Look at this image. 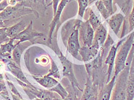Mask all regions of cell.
Masks as SVG:
<instances>
[{"instance_id": "cell-6", "label": "cell", "mask_w": 134, "mask_h": 100, "mask_svg": "<svg viewBox=\"0 0 134 100\" xmlns=\"http://www.w3.org/2000/svg\"><path fill=\"white\" fill-rule=\"evenodd\" d=\"M102 87L93 82L91 77L87 76L85 88L83 91L81 100H97Z\"/></svg>"}, {"instance_id": "cell-13", "label": "cell", "mask_w": 134, "mask_h": 100, "mask_svg": "<svg viewBox=\"0 0 134 100\" xmlns=\"http://www.w3.org/2000/svg\"><path fill=\"white\" fill-rule=\"evenodd\" d=\"M116 77L114 75L111 80L104 86H103L100 90L97 100H111V95L115 85Z\"/></svg>"}, {"instance_id": "cell-8", "label": "cell", "mask_w": 134, "mask_h": 100, "mask_svg": "<svg viewBox=\"0 0 134 100\" xmlns=\"http://www.w3.org/2000/svg\"><path fill=\"white\" fill-rule=\"evenodd\" d=\"M45 36V34L44 33L38 32L33 29V21H31L25 30H24L23 32H21L12 39H14V40H19V43H23V42L31 41L35 38H40Z\"/></svg>"}, {"instance_id": "cell-36", "label": "cell", "mask_w": 134, "mask_h": 100, "mask_svg": "<svg viewBox=\"0 0 134 100\" xmlns=\"http://www.w3.org/2000/svg\"><path fill=\"white\" fill-rule=\"evenodd\" d=\"M96 1H98V0H88V3H89V5H91L93 2Z\"/></svg>"}, {"instance_id": "cell-2", "label": "cell", "mask_w": 134, "mask_h": 100, "mask_svg": "<svg viewBox=\"0 0 134 100\" xmlns=\"http://www.w3.org/2000/svg\"><path fill=\"white\" fill-rule=\"evenodd\" d=\"M134 42V32L130 34L120 46L118 50L115 62L114 75L117 77L118 74L126 67V63L129 57L130 50Z\"/></svg>"}, {"instance_id": "cell-15", "label": "cell", "mask_w": 134, "mask_h": 100, "mask_svg": "<svg viewBox=\"0 0 134 100\" xmlns=\"http://www.w3.org/2000/svg\"><path fill=\"white\" fill-rule=\"evenodd\" d=\"M124 20V17L121 13L115 14L107 20V22L116 35H118L119 32Z\"/></svg>"}, {"instance_id": "cell-7", "label": "cell", "mask_w": 134, "mask_h": 100, "mask_svg": "<svg viewBox=\"0 0 134 100\" xmlns=\"http://www.w3.org/2000/svg\"><path fill=\"white\" fill-rule=\"evenodd\" d=\"M31 12L32 10L30 9L24 8L21 4H16L14 6H8L4 10L0 13V17L5 21L11 18H15Z\"/></svg>"}, {"instance_id": "cell-30", "label": "cell", "mask_w": 134, "mask_h": 100, "mask_svg": "<svg viewBox=\"0 0 134 100\" xmlns=\"http://www.w3.org/2000/svg\"><path fill=\"white\" fill-rule=\"evenodd\" d=\"M64 100H79L76 93L72 89L71 92L68 93V96Z\"/></svg>"}, {"instance_id": "cell-3", "label": "cell", "mask_w": 134, "mask_h": 100, "mask_svg": "<svg viewBox=\"0 0 134 100\" xmlns=\"http://www.w3.org/2000/svg\"><path fill=\"white\" fill-rule=\"evenodd\" d=\"M56 54L62 62L63 66V77H66L69 80L71 84L72 89L74 90L77 95V92H83V90L80 87L78 81L75 77V75L73 68V63L67 59L66 57L63 55L60 50H55Z\"/></svg>"}, {"instance_id": "cell-26", "label": "cell", "mask_w": 134, "mask_h": 100, "mask_svg": "<svg viewBox=\"0 0 134 100\" xmlns=\"http://www.w3.org/2000/svg\"><path fill=\"white\" fill-rule=\"evenodd\" d=\"M79 4V16L83 18L87 7L89 5L88 0H77Z\"/></svg>"}, {"instance_id": "cell-28", "label": "cell", "mask_w": 134, "mask_h": 100, "mask_svg": "<svg viewBox=\"0 0 134 100\" xmlns=\"http://www.w3.org/2000/svg\"><path fill=\"white\" fill-rule=\"evenodd\" d=\"M112 1L113 0H102L103 4L105 6V8L108 11L109 14L112 15L114 14L113 6H112Z\"/></svg>"}, {"instance_id": "cell-40", "label": "cell", "mask_w": 134, "mask_h": 100, "mask_svg": "<svg viewBox=\"0 0 134 100\" xmlns=\"http://www.w3.org/2000/svg\"><path fill=\"white\" fill-rule=\"evenodd\" d=\"M74 1V0H69L68 2H71V1ZM76 1H77V0H76Z\"/></svg>"}, {"instance_id": "cell-4", "label": "cell", "mask_w": 134, "mask_h": 100, "mask_svg": "<svg viewBox=\"0 0 134 100\" xmlns=\"http://www.w3.org/2000/svg\"><path fill=\"white\" fill-rule=\"evenodd\" d=\"M81 21L77 20L75 22L72 31L68 37L67 42V50L75 58H78L79 51L81 46L79 42V26Z\"/></svg>"}, {"instance_id": "cell-38", "label": "cell", "mask_w": 134, "mask_h": 100, "mask_svg": "<svg viewBox=\"0 0 134 100\" xmlns=\"http://www.w3.org/2000/svg\"><path fill=\"white\" fill-rule=\"evenodd\" d=\"M2 54L1 52V48H0V57H2Z\"/></svg>"}, {"instance_id": "cell-31", "label": "cell", "mask_w": 134, "mask_h": 100, "mask_svg": "<svg viewBox=\"0 0 134 100\" xmlns=\"http://www.w3.org/2000/svg\"><path fill=\"white\" fill-rule=\"evenodd\" d=\"M9 6L7 0H4L2 2H0V12H2L4 10Z\"/></svg>"}, {"instance_id": "cell-23", "label": "cell", "mask_w": 134, "mask_h": 100, "mask_svg": "<svg viewBox=\"0 0 134 100\" xmlns=\"http://www.w3.org/2000/svg\"><path fill=\"white\" fill-rule=\"evenodd\" d=\"M49 90L52 91L53 92H56L58 95H60L61 98L63 100L64 99L67 97V96H68V92L65 90V89L64 87L60 83L58 84L57 85H56L53 88L49 89Z\"/></svg>"}, {"instance_id": "cell-39", "label": "cell", "mask_w": 134, "mask_h": 100, "mask_svg": "<svg viewBox=\"0 0 134 100\" xmlns=\"http://www.w3.org/2000/svg\"><path fill=\"white\" fill-rule=\"evenodd\" d=\"M17 1H19V2H20V1H22L23 0H17Z\"/></svg>"}, {"instance_id": "cell-29", "label": "cell", "mask_w": 134, "mask_h": 100, "mask_svg": "<svg viewBox=\"0 0 134 100\" xmlns=\"http://www.w3.org/2000/svg\"><path fill=\"white\" fill-rule=\"evenodd\" d=\"M133 29H134V1H133L132 10L129 16V32H132Z\"/></svg>"}, {"instance_id": "cell-33", "label": "cell", "mask_w": 134, "mask_h": 100, "mask_svg": "<svg viewBox=\"0 0 134 100\" xmlns=\"http://www.w3.org/2000/svg\"><path fill=\"white\" fill-rule=\"evenodd\" d=\"M9 5L11 6H14L17 4V0H7Z\"/></svg>"}, {"instance_id": "cell-19", "label": "cell", "mask_w": 134, "mask_h": 100, "mask_svg": "<svg viewBox=\"0 0 134 100\" xmlns=\"http://www.w3.org/2000/svg\"><path fill=\"white\" fill-rule=\"evenodd\" d=\"M28 47V45H23L21 43H19V42L15 45V47L13 51H12V56H13V60L14 62L16 63V64L19 65V66H20L21 55H22L24 51Z\"/></svg>"}, {"instance_id": "cell-37", "label": "cell", "mask_w": 134, "mask_h": 100, "mask_svg": "<svg viewBox=\"0 0 134 100\" xmlns=\"http://www.w3.org/2000/svg\"><path fill=\"white\" fill-rule=\"evenodd\" d=\"M47 0H42V2L44 4H45V3L47 2Z\"/></svg>"}, {"instance_id": "cell-17", "label": "cell", "mask_w": 134, "mask_h": 100, "mask_svg": "<svg viewBox=\"0 0 134 100\" xmlns=\"http://www.w3.org/2000/svg\"><path fill=\"white\" fill-rule=\"evenodd\" d=\"M33 77H34L35 80L37 81L40 85H41L42 86H43L45 87V88L48 89L53 88V87L57 85L59 83L55 78L52 77L51 76H48L47 75L41 77H36L33 75Z\"/></svg>"}, {"instance_id": "cell-32", "label": "cell", "mask_w": 134, "mask_h": 100, "mask_svg": "<svg viewBox=\"0 0 134 100\" xmlns=\"http://www.w3.org/2000/svg\"><path fill=\"white\" fill-rule=\"evenodd\" d=\"M60 0H52V5H53V15L56 14L58 7L59 5Z\"/></svg>"}, {"instance_id": "cell-14", "label": "cell", "mask_w": 134, "mask_h": 100, "mask_svg": "<svg viewBox=\"0 0 134 100\" xmlns=\"http://www.w3.org/2000/svg\"><path fill=\"white\" fill-rule=\"evenodd\" d=\"M99 50L93 46L90 47L82 46L79 50V54H80L81 56L83 61L88 62L95 58L99 53Z\"/></svg>"}, {"instance_id": "cell-35", "label": "cell", "mask_w": 134, "mask_h": 100, "mask_svg": "<svg viewBox=\"0 0 134 100\" xmlns=\"http://www.w3.org/2000/svg\"><path fill=\"white\" fill-rule=\"evenodd\" d=\"M4 89H5V86H3L2 85L0 84V92H1V91L4 90Z\"/></svg>"}, {"instance_id": "cell-34", "label": "cell", "mask_w": 134, "mask_h": 100, "mask_svg": "<svg viewBox=\"0 0 134 100\" xmlns=\"http://www.w3.org/2000/svg\"><path fill=\"white\" fill-rule=\"evenodd\" d=\"M5 26V21L2 20V18L0 17V28H4Z\"/></svg>"}, {"instance_id": "cell-11", "label": "cell", "mask_w": 134, "mask_h": 100, "mask_svg": "<svg viewBox=\"0 0 134 100\" xmlns=\"http://www.w3.org/2000/svg\"><path fill=\"white\" fill-rule=\"evenodd\" d=\"M68 1L69 0H62L59 4V7H58L56 14L53 15L54 16L53 19L52 21V22L49 25L50 29H49V36H48V42L49 44H52V35H53V32L54 29H55V28L56 27L58 23L59 22L60 16L61 15H62V11L64 9V8L65 7L67 3L68 2Z\"/></svg>"}, {"instance_id": "cell-16", "label": "cell", "mask_w": 134, "mask_h": 100, "mask_svg": "<svg viewBox=\"0 0 134 100\" xmlns=\"http://www.w3.org/2000/svg\"><path fill=\"white\" fill-rule=\"evenodd\" d=\"M26 27L27 22L25 20H23L9 28H7V33L8 37L10 38H13L15 36H16L21 32H23L24 30H25Z\"/></svg>"}, {"instance_id": "cell-21", "label": "cell", "mask_w": 134, "mask_h": 100, "mask_svg": "<svg viewBox=\"0 0 134 100\" xmlns=\"http://www.w3.org/2000/svg\"><path fill=\"white\" fill-rule=\"evenodd\" d=\"M36 95L38 98L36 100H54L56 98L53 92L49 90H38Z\"/></svg>"}, {"instance_id": "cell-20", "label": "cell", "mask_w": 134, "mask_h": 100, "mask_svg": "<svg viewBox=\"0 0 134 100\" xmlns=\"http://www.w3.org/2000/svg\"><path fill=\"white\" fill-rule=\"evenodd\" d=\"M14 41V39L10 38V40L7 42V43L0 45V48H1L2 57L10 55V54L12 53L15 47V45L13 44Z\"/></svg>"}, {"instance_id": "cell-12", "label": "cell", "mask_w": 134, "mask_h": 100, "mask_svg": "<svg viewBox=\"0 0 134 100\" xmlns=\"http://www.w3.org/2000/svg\"><path fill=\"white\" fill-rule=\"evenodd\" d=\"M134 99V54L131 63L126 87V100Z\"/></svg>"}, {"instance_id": "cell-10", "label": "cell", "mask_w": 134, "mask_h": 100, "mask_svg": "<svg viewBox=\"0 0 134 100\" xmlns=\"http://www.w3.org/2000/svg\"><path fill=\"white\" fill-rule=\"evenodd\" d=\"M107 37V31L102 23L95 30L92 46L100 50L103 46Z\"/></svg>"}, {"instance_id": "cell-41", "label": "cell", "mask_w": 134, "mask_h": 100, "mask_svg": "<svg viewBox=\"0 0 134 100\" xmlns=\"http://www.w3.org/2000/svg\"><path fill=\"white\" fill-rule=\"evenodd\" d=\"M133 100H134V99H133Z\"/></svg>"}, {"instance_id": "cell-18", "label": "cell", "mask_w": 134, "mask_h": 100, "mask_svg": "<svg viewBox=\"0 0 134 100\" xmlns=\"http://www.w3.org/2000/svg\"><path fill=\"white\" fill-rule=\"evenodd\" d=\"M8 66L12 73L15 75L18 79L26 84L31 85L29 83V82L27 80L21 69L19 67H18V66L16 64L13 62H9L8 63Z\"/></svg>"}, {"instance_id": "cell-5", "label": "cell", "mask_w": 134, "mask_h": 100, "mask_svg": "<svg viewBox=\"0 0 134 100\" xmlns=\"http://www.w3.org/2000/svg\"><path fill=\"white\" fill-rule=\"evenodd\" d=\"M95 30L88 21L86 22L80 21L79 26V34L80 40L81 41L83 46H91L93 40Z\"/></svg>"}, {"instance_id": "cell-9", "label": "cell", "mask_w": 134, "mask_h": 100, "mask_svg": "<svg viewBox=\"0 0 134 100\" xmlns=\"http://www.w3.org/2000/svg\"><path fill=\"white\" fill-rule=\"evenodd\" d=\"M126 40V38L123 39V40L119 41L116 45H112L111 48L110 50H109L107 56L106 57L105 60V64L108 65V70H107V83L111 80L112 78V70H113L114 66L115 65V58L116 56L117 51L118 50V48L119 47L121 44Z\"/></svg>"}, {"instance_id": "cell-24", "label": "cell", "mask_w": 134, "mask_h": 100, "mask_svg": "<svg viewBox=\"0 0 134 100\" xmlns=\"http://www.w3.org/2000/svg\"><path fill=\"white\" fill-rule=\"evenodd\" d=\"M96 7L98 9L99 11L102 14V16L104 17V19L107 20L108 18L111 16V15L109 14L108 11L105 8V6L103 4L102 0H98L95 4Z\"/></svg>"}, {"instance_id": "cell-27", "label": "cell", "mask_w": 134, "mask_h": 100, "mask_svg": "<svg viewBox=\"0 0 134 100\" xmlns=\"http://www.w3.org/2000/svg\"><path fill=\"white\" fill-rule=\"evenodd\" d=\"M7 27L0 28V45L4 42H8L10 38L8 37L7 33Z\"/></svg>"}, {"instance_id": "cell-1", "label": "cell", "mask_w": 134, "mask_h": 100, "mask_svg": "<svg viewBox=\"0 0 134 100\" xmlns=\"http://www.w3.org/2000/svg\"><path fill=\"white\" fill-rule=\"evenodd\" d=\"M134 54V42L130 50L126 63V67L116 78L115 85L112 90L111 100H126V87L131 63Z\"/></svg>"}, {"instance_id": "cell-25", "label": "cell", "mask_w": 134, "mask_h": 100, "mask_svg": "<svg viewBox=\"0 0 134 100\" xmlns=\"http://www.w3.org/2000/svg\"><path fill=\"white\" fill-rule=\"evenodd\" d=\"M48 76H52L54 78H57L60 79V72L59 69H58L57 66L56 65V63L54 62L53 59L51 58V69L49 72V73L47 74Z\"/></svg>"}, {"instance_id": "cell-22", "label": "cell", "mask_w": 134, "mask_h": 100, "mask_svg": "<svg viewBox=\"0 0 134 100\" xmlns=\"http://www.w3.org/2000/svg\"><path fill=\"white\" fill-rule=\"evenodd\" d=\"M88 21L94 30H95L102 24L98 17H97L93 11L91 9H90V11L89 19H88Z\"/></svg>"}]
</instances>
